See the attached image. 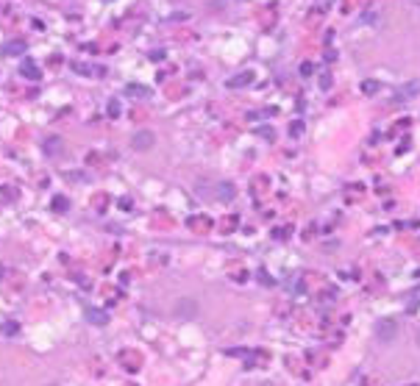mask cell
I'll list each match as a JSON object with an SVG mask.
<instances>
[{"mask_svg":"<svg viewBox=\"0 0 420 386\" xmlns=\"http://www.w3.org/2000/svg\"><path fill=\"white\" fill-rule=\"evenodd\" d=\"M395 334H398V325H395L392 320H381V322H378L376 336H378L381 342H392V339H395Z\"/></svg>","mask_w":420,"mask_h":386,"instance_id":"6da1fadb","label":"cell"},{"mask_svg":"<svg viewBox=\"0 0 420 386\" xmlns=\"http://www.w3.org/2000/svg\"><path fill=\"white\" fill-rule=\"evenodd\" d=\"M131 144H134V150H150L153 148V134L150 131H136L131 136Z\"/></svg>","mask_w":420,"mask_h":386,"instance_id":"7a4b0ae2","label":"cell"},{"mask_svg":"<svg viewBox=\"0 0 420 386\" xmlns=\"http://www.w3.org/2000/svg\"><path fill=\"white\" fill-rule=\"evenodd\" d=\"M84 320L92 322V325H106L109 317H106V311H100L98 306H86V308H84Z\"/></svg>","mask_w":420,"mask_h":386,"instance_id":"3957f363","label":"cell"},{"mask_svg":"<svg viewBox=\"0 0 420 386\" xmlns=\"http://www.w3.org/2000/svg\"><path fill=\"white\" fill-rule=\"evenodd\" d=\"M215 192H217V197H220V200H225V203L234 200V183H229V181H220Z\"/></svg>","mask_w":420,"mask_h":386,"instance_id":"277c9868","label":"cell"},{"mask_svg":"<svg viewBox=\"0 0 420 386\" xmlns=\"http://www.w3.org/2000/svg\"><path fill=\"white\" fill-rule=\"evenodd\" d=\"M20 75H25V78H31V81H39V67L37 64H31V61H23V64H20Z\"/></svg>","mask_w":420,"mask_h":386,"instance_id":"5b68a950","label":"cell"},{"mask_svg":"<svg viewBox=\"0 0 420 386\" xmlns=\"http://www.w3.org/2000/svg\"><path fill=\"white\" fill-rule=\"evenodd\" d=\"M195 311H198V303H192V300H181V303H178V308H176L178 317H189Z\"/></svg>","mask_w":420,"mask_h":386,"instance_id":"8992f818","label":"cell"},{"mask_svg":"<svg viewBox=\"0 0 420 386\" xmlns=\"http://www.w3.org/2000/svg\"><path fill=\"white\" fill-rule=\"evenodd\" d=\"M126 95H131V98H150V89H148V86L128 84V86H126Z\"/></svg>","mask_w":420,"mask_h":386,"instance_id":"52a82bcc","label":"cell"},{"mask_svg":"<svg viewBox=\"0 0 420 386\" xmlns=\"http://www.w3.org/2000/svg\"><path fill=\"white\" fill-rule=\"evenodd\" d=\"M59 148H61V139H59V136H50V139H45V150H47V156H56V153H59Z\"/></svg>","mask_w":420,"mask_h":386,"instance_id":"ba28073f","label":"cell"},{"mask_svg":"<svg viewBox=\"0 0 420 386\" xmlns=\"http://www.w3.org/2000/svg\"><path fill=\"white\" fill-rule=\"evenodd\" d=\"M3 50L9 53V56H14V53H23V50H25V45H23V42H11V45H6Z\"/></svg>","mask_w":420,"mask_h":386,"instance_id":"9c48e42d","label":"cell"},{"mask_svg":"<svg viewBox=\"0 0 420 386\" xmlns=\"http://www.w3.org/2000/svg\"><path fill=\"white\" fill-rule=\"evenodd\" d=\"M3 334H17V322H6V325H3Z\"/></svg>","mask_w":420,"mask_h":386,"instance_id":"30bf717a","label":"cell"},{"mask_svg":"<svg viewBox=\"0 0 420 386\" xmlns=\"http://www.w3.org/2000/svg\"><path fill=\"white\" fill-rule=\"evenodd\" d=\"M109 106H112V108H109V114H112V117H117V114H120V108H117V100H112V103H109Z\"/></svg>","mask_w":420,"mask_h":386,"instance_id":"8fae6325","label":"cell"}]
</instances>
